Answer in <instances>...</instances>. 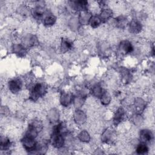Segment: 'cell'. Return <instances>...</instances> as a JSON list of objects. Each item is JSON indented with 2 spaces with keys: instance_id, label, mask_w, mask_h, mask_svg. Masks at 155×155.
<instances>
[{
  "instance_id": "1",
  "label": "cell",
  "mask_w": 155,
  "mask_h": 155,
  "mask_svg": "<svg viewBox=\"0 0 155 155\" xmlns=\"http://www.w3.org/2000/svg\"><path fill=\"white\" fill-rule=\"evenodd\" d=\"M45 87L42 83H37L33 86L30 91V97L33 100H36L42 96L45 92Z\"/></svg>"
},
{
  "instance_id": "2",
  "label": "cell",
  "mask_w": 155,
  "mask_h": 155,
  "mask_svg": "<svg viewBox=\"0 0 155 155\" xmlns=\"http://www.w3.org/2000/svg\"><path fill=\"white\" fill-rule=\"evenodd\" d=\"M153 138V134L152 132L149 130H142L140 131L139 139L142 143H150Z\"/></svg>"
},
{
  "instance_id": "3",
  "label": "cell",
  "mask_w": 155,
  "mask_h": 155,
  "mask_svg": "<svg viewBox=\"0 0 155 155\" xmlns=\"http://www.w3.org/2000/svg\"><path fill=\"white\" fill-rule=\"evenodd\" d=\"M8 87L12 93H18L22 88V81L19 79H12L8 82Z\"/></svg>"
},
{
  "instance_id": "4",
  "label": "cell",
  "mask_w": 155,
  "mask_h": 155,
  "mask_svg": "<svg viewBox=\"0 0 155 155\" xmlns=\"http://www.w3.org/2000/svg\"><path fill=\"white\" fill-rule=\"evenodd\" d=\"M119 49L125 53H130L133 50V47L131 42L128 41H123L120 42Z\"/></svg>"
},
{
  "instance_id": "5",
  "label": "cell",
  "mask_w": 155,
  "mask_h": 155,
  "mask_svg": "<svg viewBox=\"0 0 155 155\" xmlns=\"http://www.w3.org/2000/svg\"><path fill=\"white\" fill-rule=\"evenodd\" d=\"M125 116V111L123 108H119L116 111L114 116V123L116 125L119 124L124 119Z\"/></svg>"
},
{
  "instance_id": "6",
  "label": "cell",
  "mask_w": 155,
  "mask_h": 155,
  "mask_svg": "<svg viewBox=\"0 0 155 155\" xmlns=\"http://www.w3.org/2000/svg\"><path fill=\"white\" fill-rule=\"evenodd\" d=\"M149 148L147 143L140 142V143H138L136 147V152L139 154H147Z\"/></svg>"
},
{
  "instance_id": "7",
  "label": "cell",
  "mask_w": 155,
  "mask_h": 155,
  "mask_svg": "<svg viewBox=\"0 0 155 155\" xmlns=\"http://www.w3.org/2000/svg\"><path fill=\"white\" fill-rule=\"evenodd\" d=\"M12 143L10 140L7 137H1V151H8L10 148Z\"/></svg>"
},
{
  "instance_id": "8",
  "label": "cell",
  "mask_w": 155,
  "mask_h": 155,
  "mask_svg": "<svg viewBox=\"0 0 155 155\" xmlns=\"http://www.w3.org/2000/svg\"><path fill=\"white\" fill-rule=\"evenodd\" d=\"M141 25L137 21H132L130 24V30L131 32L133 33H138L141 30Z\"/></svg>"
},
{
  "instance_id": "9",
  "label": "cell",
  "mask_w": 155,
  "mask_h": 155,
  "mask_svg": "<svg viewBox=\"0 0 155 155\" xmlns=\"http://www.w3.org/2000/svg\"><path fill=\"white\" fill-rule=\"evenodd\" d=\"M89 22H90V25L92 27L96 28L101 24V23L102 22V20H101L100 17L97 16H93L91 17Z\"/></svg>"
},
{
  "instance_id": "10",
  "label": "cell",
  "mask_w": 155,
  "mask_h": 155,
  "mask_svg": "<svg viewBox=\"0 0 155 155\" xmlns=\"http://www.w3.org/2000/svg\"><path fill=\"white\" fill-rule=\"evenodd\" d=\"M71 47V43L68 40H63L61 43V49L64 51H68Z\"/></svg>"
},
{
  "instance_id": "11",
  "label": "cell",
  "mask_w": 155,
  "mask_h": 155,
  "mask_svg": "<svg viewBox=\"0 0 155 155\" xmlns=\"http://www.w3.org/2000/svg\"><path fill=\"white\" fill-rule=\"evenodd\" d=\"M55 21H56V18L54 16H53V15H49L47 16L45 18V21H44L45 24L48 25H51L54 24Z\"/></svg>"
},
{
  "instance_id": "12",
  "label": "cell",
  "mask_w": 155,
  "mask_h": 155,
  "mask_svg": "<svg viewBox=\"0 0 155 155\" xmlns=\"http://www.w3.org/2000/svg\"><path fill=\"white\" fill-rule=\"evenodd\" d=\"M79 139L82 142H88L90 140V136L86 131H82L79 134Z\"/></svg>"
},
{
  "instance_id": "13",
  "label": "cell",
  "mask_w": 155,
  "mask_h": 155,
  "mask_svg": "<svg viewBox=\"0 0 155 155\" xmlns=\"http://www.w3.org/2000/svg\"><path fill=\"white\" fill-rule=\"evenodd\" d=\"M62 97H63L62 101L64 102L63 105H66V104L67 105V103L68 104L71 102V97L70 96V95L68 94H63Z\"/></svg>"
}]
</instances>
